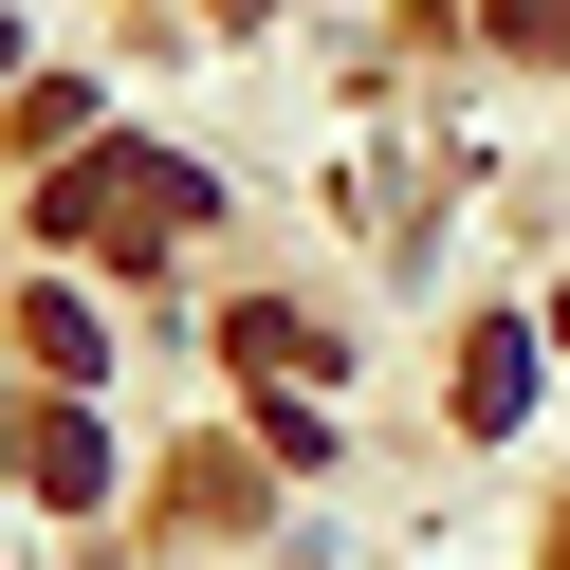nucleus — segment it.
<instances>
[{"instance_id":"1","label":"nucleus","mask_w":570,"mask_h":570,"mask_svg":"<svg viewBox=\"0 0 570 570\" xmlns=\"http://www.w3.org/2000/svg\"><path fill=\"white\" fill-rule=\"evenodd\" d=\"M56 222H92V239H111L129 276H148L166 239L203 222V166H166V148H111V129H92V148L56 166Z\"/></svg>"},{"instance_id":"2","label":"nucleus","mask_w":570,"mask_h":570,"mask_svg":"<svg viewBox=\"0 0 570 570\" xmlns=\"http://www.w3.org/2000/svg\"><path fill=\"white\" fill-rule=\"evenodd\" d=\"M533 405V332H479L460 350V423H515Z\"/></svg>"},{"instance_id":"3","label":"nucleus","mask_w":570,"mask_h":570,"mask_svg":"<svg viewBox=\"0 0 570 570\" xmlns=\"http://www.w3.org/2000/svg\"><path fill=\"white\" fill-rule=\"evenodd\" d=\"M497 38H533V56H570V0H497Z\"/></svg>"}]
</instances>
